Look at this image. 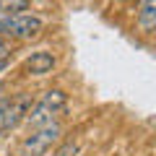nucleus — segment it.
I'll return each mask as SVG.
<instances>
[{
	"label": "nucleus",
	"mask_w": 156,
	"mask_h": 156,
	"mask_svg": "<svg viewBox=\"0 0 156 156\" xmlns=\"http://www.w3.org/2000/svg\"><path fill=\"white\" fill-rule=\"evenodd\" d=\"M62 140V125L57 122H44L39 128H31V133L21 140L18 146V156H44L52 146Z\"/></svg>",
	"instance_id": "2"
},
{
	"label": "nucleus",
	"mask_w": 156,
	"mask_h": 156,
	"mask_svg": "<svg viewBox=\"0 0 156 156\" xmlns=\"http://www.w3.org/2000/svg\"><path fill=\"white\" fill-rule=\"evenodd\" d=\"M138 26H140V31L154 34V29H156V0H140Z\"/></svg>",
	"instance_id": "6"
},
{
	"label": "nucleus",
	"mask_w": 156,
	"mask_h": 156,
	"mask_svg": "<svg viewBox=\"0 0 156 156\" xmlns=\"http://www.w3.org/2000/svg\"><path fill=\"white\" fill-rule=\"evenodd\" d=\"M31 94H18L16 99H5L0 104V133L3 130H13L16 125L23 122L29 107H31Z\"/></svg>",
	"instance_id": "4"
},
{
	"label": "nucleus",
	"mask_w": 156,
	"mask_h": 156,
	"mask_svg": "<svg viewBox=\"0 0 156 156\" xmlns=\"http://www.w3.org/2000/svg\"><path fill=\"white\" fill-rule=\"evenodd\" d=\"M0 47H11V44H8V39H5V37H0Z\"/></svg>",
	"instance_id": "11"
},
{
	"label": "nucleus",
	"mask_w": 156,
	"mask_h": 156,
	"mask_svg": "<svg viewBox=\"0 0 156 156\" xmlns=\"http://www.w3.org/2000/svg\"><path fill=\"white\" fill-rule=\"evenodd\" d=\"M3 101H5V96H0V104H3Z\"/></svg>",
	"instance_id": "13"
},
{
	"label": "nucleus",
	"mask_w": 156,
	"mask_h": 156,
	"mask_svg": "<svg viewBox=\"0 0 156 156\" xmlns=\"http://www.w3.org/2000/svg\"><path fill=\"white\" fill-rule=\"evenodd\" d=\"M52 68H55V55L47 50L31 52L26 57V62H23V70L29 76H47V73H52Z\"/></svg>",
	"instance_id": "5"
},
{
	"label": "nucleus",
	"mask_w": 156,
	"mask_h": 156,
	"mask_svg": "<svg viewBox=\"0 0 156 156\" xmlns=\"http://www.w3.org/2000/svg\"><path fill=\"white\" fill-rule=\"evenodd\" d=\"M5 16H8V13H0V23H3V18H5Z\"/></svg>",
	"instance_id": "12"
},
{
	"label": "nucleus",
	"mask_w": 156,
	"mask_h": 156,
	"mask_svg": "<svg viewBox=\"0 0 156 156\" xmlns=\"http://www.w3.org/2000/svg\"><path fill=\"white\" fill-rule=\"evenodd\" d=\"M65 107H68V94L60 91V89H50V91H44V94L39 96V99L31 101L23 122L29 128H39V125H44V122H55L57 117L65 112Z\"/></svg>",
	"instance_id": "1"
},
{
	"label": "nucleus",
	"mask_w": 156,
	"mask_h": 156,
	"mask_svg": "<svg viewBox=\"0 0 156 156\" xmlns=\"http://www.w3.org/2000/svg\"><path fill=\"white\" fill-rule=\"evenodd\" d=\"M5 68H8V57H3V60H0V73L5 70Z\"/></svg>",
	"instance_id": "10"
},
{
	"label": "nucleus",
	"mask_w": 156,
	"mask_h": 156,
	"mask_svg": "<svg viewBox=\"0 0 156 156\" xmlns=\"http://www.w3.org/2000/svg\"><path fill=\"white\" fill-rule=\"evenodd\" d=\"M42 29H44V21L39 16H34V13H8L5 18H3V23H0V37L5 39H34L42 34Z\"/></svg>",
	"instance_id": "3"
},
{
	"label": "nucleus",
	"mask_w": 156,
	"mask_h": 156,
	"mask_svg": "<svg viewBox=\"0 0 156 156\" xmlns=\"http://www.w3.org/2000/svg\"><path fill=\"white\" fill-rule=\"evenodd\" d=\"M8 52H11V47H0V60H3V57H8Z\"/></svg>",
	"instance_id": "9"
},
{
	"label": "nucleus",
	"mask_w": 156,
	"mask_h": 156,
	"mask_svg": "<svg viewBox=\"0 0 156 156\" xmlns=\"http://www.w3.org/2000/svg\"><path fill=\"white\" fill-rule=\"evenodd\" d=\"M29 11V0H0V13H21Z\"/></svg>",
	"instance_id": "7"
},
{
	"label": "nucleus",
	"mask_w": 156,
	"mask_h": 156,
	"mask_svg": "<svg viewBox=\"0 0 156 156\" xmlns=\"http://www.w3.org/2000/svg\"><path fill=\"white\" fill-rule=\"evenodd\" d=\"M76 151H78V143H76V140H65V143L55 151V156H73Z\"/></svg>",
	"instance_id": "8"
}]
</instances>
